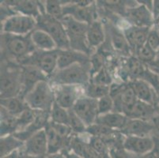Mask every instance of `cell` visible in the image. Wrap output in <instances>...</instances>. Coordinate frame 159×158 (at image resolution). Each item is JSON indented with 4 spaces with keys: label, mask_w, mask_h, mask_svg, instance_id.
<instances>
[{
    "label": "cell",
    "mask_w": 159,
    "mask_h": 158,
    "mask_svg": "<svg viewBox=\"0 0 159 158\" xmlns=\"http://www.w3.org/2000/svg\"><path fill=\"white\" fill-rule=\"evenodd\" d=\"M36 50L31 33L26 36L1 33V60L19 63Z\"/></svg>",
    "instance_id": "obj_1"
},
{
    "label": "cell",
    "mask_w": 159,
    "mask_h": 158,
    "mask_svg": "<svg viewBox=\"0 0 159 158\" xmlns=\"http://www.w3.org/2000/svg\"><path fill=\"white\" fill-rule=\"evenodd\" d=\"M1 99L21 97L22 91V68L18 63L1 60Z\"/></svg>",
    "instance_id": "obj_2"
},
{
    "label": "cell",
    "mask_w": 159,
    "mask_h": 158,
    "mask_svg": "<svg viewBox=\"0 0 159 158\" xmlns=\"http://www.w3.org/2000/svg\"><path fill=\"white\" fill-rule=\"evenodd\" d=\"M90 64H74L63 69H58L48 78L52 86L61 85L85 87L90 82Z\"/></svg>",
    "instance_id": "obj_3"
},
{
    "label": "cell",
    "mask_w": 159,
    "mask_h": 158,
    "mask_svg": "<svg viewBox=\"0 0 159 158\" xmlns=\"http://www.w3.org/2000/svg\"><path fill=\"white\" fill-rule=\"evenodd\" d=\"M68 37L70 48L91 56L93 50L87 41V29L89 25L76 21L70 16H64L61 20Z\"/></svg>",
    "instance_id": "obj_4"
},
{
    "label": "cell",
    "mask_w": 159,
    "mask_h": 158,
    "mask_svg": "<svg viewBox=\"0 0 159 158\" xmlns=\"http://www.w3.org/2000/svg\"><path fill=\"white\" fill-rule=\"evenodd\" d=\"M24 100L32 109L50 111L56 102L53 87L48 81L39 82L25 97Z\"/></svg>",
    "instance_id": "obj_5"
},
{
    "label": "cell",
    "mask_w": 159,
    "mask_h": 158,
    "mask_svg": "<svg viewBox=\"0 0 159 158\" xmlns=\"http://www.w3.org/2000/svg\"><path fill=\"white\" fill-rule=\"evenodd\" d=\"M37 29L43 30L50 35L55 40L59 50L70 49L68 37L63 23L51 16L48 15L45 12L41 13L37 19Z\"/></svg>",
    "instance_id": "obj_6"
},
{
    "label": "cell",
    "mask_w": 159,
    "mask_h": 158,
    "mask_svg": "<svg viewBox=\"0 0 159 158\" xmlns=\"http://www.w3.org/2000/svg\"><path fill=\"white\" fill-rule=\"evenodd\" d=\"M59 49L49 52L36 50L19 62L21 66H33L38 68L48 77L52 75L58 69Z\"/></svg>",
    "instance_id": "obj_7"
},
{
    "label": "cell",
    "mask_w": 159,
    "mask_h": 158,
    "mask_svg": "<svg viewBox=\"0 0 159 158\" xmlns=\"http://www.w3.org/2000/svg\"><path fill=\"white\" fill-rule=\"evenodd\" d=\"M63 16H70L88 25L98 20L96 3L92 1H70L63 3Z\"/></svg>",
    "instance_id": "obj_8"
},
{
    "label": "cell",
    "mask_w": 159,
    "mask_h": 158,
    "mask_svg": "<svg viewBox=\"0 0 159 158\" xmlns=\"http://www.w3.org/2000/svg\"><path fill=\"white\" fill-rule=\"evenodd\" d=\"M2 33L26 36L33 33L37 28V20L30 16L17 14L1 22Z\"/></svg>",
    "instance_id": "obj_9"
},
{
    "label": "cell",
    "mask_w": 159,
    "mask_h": 158,
    "mask_svg": "<svg viewBox=\"0 0 159 158\" xmlns=\"http://www.w3.org/2000/svg\"><path fill=\"white\" fill-rule=\"evenodd\" d=\"M124 17L130 25L146 28L154 27L152 11L143 4L135 3L127 7Z\"/></svg>",
    "instance_id": "obj_10"
},
{
    "label": "cell",
    "mask_w": 159,
    "mask_h": 158,
    "mask_svg": "<svg viewBox=\"0 0 159 158\" xmlns=\"http://www.w3.org/2000/svg\"><path fill=\"white\" fill-rule=\"evenodd\" d=\"M52 87L56 103L67 110L73 108L78 100L84 95V89L79 85H61Z\"/></svg>",
    "instance_id": "obj_11"
},
{
    "label": "cell",
    "mask_w": 159,
    "mask_h": 158,
    "mask_svg": "<svg viewBox=\"0 0 159 158\" xmlns=\"http://www.w3.org/2000/svg\"><path fill=\"white\" fill-rule=\"evenodd\" d=\"M75 114L83 121L86 127L95 124L98 116V100L82 95L73 107Z\"/></svg>",
    "instance_id": "obj_12"
},
{
    "label": "cell",
    "mask_w": 159,
    "mask_h": 158,
    "mask_svg": "<svg viewBox=\"0 0 159 158\" xmlns=\"http://www.w3.org/2000/svg\"><path fill=\"white\" fill-rule=\"evenodd\" d=\"M105 30L106 34H108L109 37V42L112 48L119 54L130 57L132 52L122 29H120L112 23H107L105 25Z\"/></svg>",
    "instance_id": "obj_13"
},
{
    "label": "cell",
    "mask_w": 159,
    "mask_h": 158,
    "mask_svg": "<svg viewBox=\"0 0 159 158\" xmlns=\"http://www.w3.org/2000/svg\"><path fill=\"white\" fill-rule=\"evenodd\" d=\"M123 145L128 153L134 155H143L154 149L155 142L154 136H124Z\"/></svg>",
    "instance_id": "obj_14"
},
{
    "label": "cell",
    "mask_w": 159,
    "mask_h": 158,
    "mask_svg": "<svg viewBox=\"0 0 159 158\" xmlns=\"http://www.w3.org/2000/svg\"><path fill=\"white\" fill-rule=\"evenodd\" d=\"M112 99L114 102L113 111L122 113L127 116L138 101L130 82H128L123 90Z\"/></svg>",
    "instance_id": "obj_15"
},
{
    "label": "cell",
    "mask_w": 159,
    "mask_h": 158,
    "mask_svg": "<svg viewBox=\"0 0 159 158\" xmlns=\"http://www.w3.org/2000/svg\"><path fill=\"white\" fill-rule=\"evenodd\" d=\"M22 91L20 97L23 98L40 82L48 81V77L38 68L33 66H21Z\"/></svg>",
    "instance_id": "obj_16"
},
{
    "label": "cell",
    "mask_w": 159,
    "mask_h": 158,
    "mask_svg": "<svg viewBox=\"0 0 159 158\" xmlns=\"http://www.w3.org/2000/svg\"><path fill=\"white\" fill-rule=\"evenodd\" d=\"M21 151L37 156H46L48 155V141L44 129L40 130L30 137L25 144Z\"/></svg>",
    "instance_id": "obj_17"
},
{
    "label": "cell",
    "mask_w": 159,
    "mask_h": 158,
    "mask_svg": "<svg viewBox=\"0 0 159 158\" xmlns=\"http://www.w3.org/2000/svg\"><path fill=\"white\" fill-rule=\"evenodd\" d=\"M14 10L18 14L34 17L37 19L41 14L45 12L44 3L39 1L32 0H14V1H2Z\"/></svg>",
    "instance_id": "obj_18"
},
{
    "label": "cell",
    "mask_w": 159,
    "mask_h": 158,
    "mask_svg": "<svg viewBox=\"0 0 159 158\" xmlns=\"http://www.w3.org/2000/svg\"><path fill=\"white\" fill-rule=\"evenodd\" d=\"M151 28L129 25L122 29L133 55L147 43V37Z\"/></svg>",
    "instance_id": "obj_19"
},
{
    "label": "cell",
    "mask_w": 159,
    "mask_h": 158,
    "mask_svg": "<svg viewBox=\"0 0 159 158\" xmlns=\"http://www.w3.org/2000/svg\"><path fill=\"white\" fill-rule=\"evenodd\" d=\"M156 130L157 127L153 122L128 119L125 127L120 132L124 136L146 137L150 136L151 133L156 131Z\"/></svg>",
    "instance_id": "obj_20"
},
{
    "label": "cell",
    "mask_w": 159,
    "mask_h": 158,
    "mask_svg": "<svg viewBox=\"0 0 159 158\" xmlns=\"http://www.w3.org/2000/svg\"><path fill=\"white\" fill-rule=\"evenodd\" d=\"M49 121H50V111L36 110V117L33 123L24 130L14 134V135L25 142L33 134L45 128Z\"/></svg>",
    "instance_id": "obj_21"
},
{
    "label": "cell",
    "mask_w": 159,
    "mask_h": 158,
    "mask_svg": "<svg viewBox=\"0 0 159 158\" xmlns=\"http://www.w3.org/2000/svg\"><path fill=\"white\" fill-rule=\"evenodd\" d=\"M90 57L85 53L72 50H59L58 56V69H63L74 64H90ZM57 69V70H58Z\"/></svg>",
    "instance_id": "obj_22"
},
{
    "label": "cell",
    "mask_w": 159,
    "mask_h": 158,
    "mask_svg": "<svg viewBox=\"0 0 159 158\" xmlns=\"http://www.w3.org/2000/svg\"><path fill=\"white\" fill-rule=\"evenodd\" d=\"M48 141V155L61 153L63 150H68L70 139L63 138L56 132L50 124V121L44 128Z\"/></svg>",
    "instance_id": "obj_23"
},
{
    "label": "cell",
    "mask_w": 159,
    "mask_h": 158,
    "mask_svg": "<svg viewBox=\"0 0 159 158\" xmlns=\"http://www.w3.org/2000/svg\"><path fill=\"white\" fill-rule=\"evenodd\" d=\"M157 115V106L138 100L131 108V111L128 113V117L132 120H140L154 123Z\"/></svg>",
    "instance_id": "obj_24"
},
{
    "label": "cell",
    "mask_w": 159,
    "mask_h": 158,
    "mask_svg": "<svg viewBox=\"0 0 159 158\" xmlns=\"http://www.w3.org/2000/svg\"><path fill=\"white\" fill-rule=\"evenodd\" d=\"M130 83L139 101L157 106V95L148 83L142 79H137Z\"/></svg>",
    "instance_id": "obj_25"
},
{
    "label": "cell",
    "mask_w": 159,
    "mask_h": 158,
    "mask_svg": "<svg viewBox=\"0 0 159 158\" xmlns=\"http://www.w3.org/2000/svg\"><path fill=\"white\" fill-rule=\"evenodd\" d=\"M105 37H106L105 25L102 21L96 20L88 25L87 41L92 50L103 44Z\"/></svg>",
    "instance_id": "obj_26"
},
{
    "label": "cell",
    "mask_w": 159,
    "mask_h": 158,
    "mask_svg": "<svg viewBox=\"0 0 159 158\" xmlns=\"http://www.w3.org/2000/svg\"><path fill=\"white\" fill-rule=\"evenodd\" d=\"M128 119L129 118L127 115L122 113L111 111L105 115H98L95 124H102L111 129L120 131L127 124Z\"/></svg>",
    "instance_id": "obj_27"
},
{
    "label": "cell",
    "mask_w": 159,
    "mask_h": 158,
    "mask_svg": "<svg viewBox=\"0 0 159 158\" xmlns=\"http://www.w3.org/2000/svg\"><path fill=\"white\" fill-rule=\"evenodd\" d=\"M31 39L37 50L49 52L57 49L56 43L52 37L43 30L36 29L31 33Z\"/></svg>",
    "instance_id": "obj_28"
},
{
    "label": "cell",
    "mask_w": 159,
    "mask_h": 158,
    "mask_svg": "<svg viewBox=\"0 0 159 158\" xmlns=\"http://www.w3.org/2000/svg\"><path fill=\"white\" fill-rule=\"evenodd\" d=\"M0 135L3 137L9 134H14L18 131V118L4 108H0Z\"/></svg>",
    "instance_id": "obj_29"
},
{
    "label": "cell",
    "mask_w": 159,
    "mask_h": 158,
    "mask_svg": "<svg viewBox=\"0 0 159 158\" xmlns=\"http://www.w3.org/2000/svg\"><path fill=\"white\" fill-rule=\"evenodd\" d=\"M146 66L143 63L135 56H131L128 57V60L124 64V70L125 74L129 78L131 82L140 79L142 74L145 71Z\"/></svg>",
    "instance_id": "obj_30"
},
{
    "label": "cell",
    "mask_w": 159,
    "mask_h": 158,
    "mask_svg": "<svg viewBox=\"0 0 159 158\" xmlns=\"http://www.w3.org/2000/svg\"><path fill=\"white\" fill-rule=\"evenodd\" d=\"M0 105H1V108H4L9 113L17 116L28 108V105L25 100L20 97L1 99Z\"/></svg>",
    "instance_id": "obj_31"
},
{
    "label": "cell",
    "mask_w": 159,
    "mask_h": 158,
    "mask_svg": "<svg viewBox=\"0 0 159 158\" xmlns=\"http://www.w3.org/2000/svg\"><path fill=\"white\" fill-rule=\"evenodd\" d=\"M25 142L17 138L14 134H9L0 138V155L2 156L8 155L17 150H21Z\"/></svg>",
    "instance_id": "obj_32"
},
{
    "label": "cell",
    "mask_w": 159,
    "mask_h": 158,
    "mask_svg": "<svg viewBox=\"0 0 159 158\" xmlns=\"http://www.w3.org/2000/svg\"><path fill=\"white\" fill-rule=\"evenodd\" d=\"M110 86L98 85L89 82L86 86L84 87V94L89 97L95 100H99L103 97L109 95Z\"/></svg>",
    "instance_id": "obj_33"
},
{
    "label": "cell",
    "mask_w": 159,
    "mask_h": 158,
    "mask_svg": "<svg viewBox=\"0 0 159 158\" xmlns=\"http://www.w3.org/2000/svg\"><path fill=\"white\" fill-rule=\"evenodd\" d=\"M119 130H116L111 129L106 126L102 125V124H93L92 125L86 127V134L89 136H96V137H101L103 138L112 137L115 135L117 133H119Z\"/></svg>",
    "instance_id": "obj_34"
},
{
    "label": "cell",
    "mask_w": 159,
    "mask_h": 158,
    "mask_svg": "<svg viewBox=\"0 0 159 158\" xmlns=\"http://www.w3.org/2000/svg\"><path fill=\"white\" fill-rule=\"evenodd\" d=\"M50 121L56 124H66L69 123V110L60 106L55 102L50 111Z\"/></svg>",
    "instance_id": "obj_35"
},
{
    "label": "cell",
    "mask_w": 159,
    "mask_h": 158,
    "mask_svg": "<svg viewBox=\"0 0 159 158\" xmlns=\"http://www.w3.org/2000/svg\"><path fill=\"white\" fill-rule=\"evenodd\" d=\"M44 8H45L46 14L56 19L61 21L64 17L63 11V3L61 1L48 0L44 2Z\"/></svg>",
    "instance_id": "obj_36"
},
{
    "label": "cell",
    "mask_w": 159,
    "mask_h": 158,
    "mask_svg": "<svg viewBox=\"0 0 159 158\" xmlns=\"http://www.w3.org/2000/svg\"><path fill=\"white\" fill-rule=\"evenodd\" d=\"M157 53L155 51L153 50L150 46L146 43L142 47H140L136 52L135 56L141 61L142 63H144L146 66H148L151 63H153L157 56Z\"/></svg>",
    "instance_id": "obj_37"
},
{
    "label": "cell",
    "mask_w": 159,
    "mask_h": 158,
    "mask_svg": "<svg viewBox=\"0 0 159 158\" xmlns=\"http://www.w3.org/2000/svg\"><path fill=\"white\" fill-rule=\"evenodd\" d=\"M68 126L71 128L75 134H86V126L82 120L75 114L73 109H69V123Z\"/></svg>",
    "instance_id": "obj_38"
},
{
    "label": "cell",
    "mask_w": 159,
    "mask_h": 158,
    "mask_svg": "<svg viewBox=\"0 0 159 158\" xmlns=\"http://www.w3.org/2000/svg\"><path fill=\"white\" fill-rule=\"evenodd\" d=\"M88 143L98 154L109 153L110 148H109V146H108L106 140L103 138L89 135Z\"/></svg>",
    "instance_id": "obj_39"
},
{
    "label": "cell",
    "mask_w": 159,
    "mask_h": 158,
    "mask_svg": "<svg viewBox=\"0 0 159 158\" xmlns=\"http://www.w3.org/2000/svg\"><path fill=\"white\" fill-rule=\"evenodd\" d=\"M124 138L123 135L110 147L109 154L111 158H131V153H128L124 147Z\"/></svg>",
    "instance_id": "obj_40"
},
{
    "label": "cell",
    "mask_w": 159,
    "mask_h": 158,
    "mask_svg": "<svg viewBox=\"0 0 159 158\" xmlns=\"http://www.w3.org/2000/svg\"><path fill=\"white\" fill-rule=\"evenodd\" d=\"M90 82L95 84H98V85H106V86H110L113 83L111 74L109 73V71L105 66L102 68L98 73L91 77Z\"/></svg>",
    "instance_id": "obj_41"
},
{
    "label": "cell",
    "mask_w": 159,
    "mask_h": 158,
    "mask_svg": "<svg viewBox=\"0 0 159 158\" xmlns=\"http://www.w3.org/2000/svg\"><path fill=\"white\" fill-rule=\"evenodd\" d=\"M36 117V110L32 109L28 106L22 113L18 115V131L24 130L32 124Z\"/></svg>",
    "instance_id": "obj_42"
},
{
    "label": "cell",
    "mask_w": 159,
    "mask_h": 158,
    "mask_svg": "<svg viewBox=\"0 0 159 158\" xmlns=\"http://www.w3.org/2000/svg\"><path fill=\"white\" fill-rule=\"evenodd\" d=\"M140 79L145 81L147 83H148L150 86L152 87L153 89L155 91L157 95L159 94V74L154 72L153 70L148 68L147 66L145 71L142 74Z\"/></svg>",
    "instance_id": "obj_43"
},
{
    "label": "cell",
    "mask_w": 159,
    "mask_h": 158,
    "mask_svg": "<svg viewBox=\"0 0 159 158\" xmlns=\"http://www.w3.org/2000/svg\"><path fill=\"white\" fill-rule=\"evenodd\" d=\"M113 99L111 97L110 95H107L102 97L101 99L98 100V115H105L107 113L113 111Z\"/></svg>",
    "instance_id": "obj_44"
},
{
    "label": "cell",
    "mask_w": 159,
    "mask_h": 158,
    "mask_svg": "<svg viewBox=\"0 0 159 158\" xmlns=\"http://www.w3.org/2000/svg\"><path fill=\"white\" fill-rule=\"evenodd\" d=\"M147 43L156 52L159 51V31L155 28L150 29L147 37Z\"/></svg>",
    "instance_id": "obj_45"
},
{
    "label": "cell",
    "mask_w": 159,
    "mask_h": 158,
    "mask_svg": "<svg viewBox=\"0 0 159 158\" xmlns=\"http://www.w3.org/2000/svg\"><path fill=\"white\" fill-rule=\"evenodd\" d=\"M155 146L152 150L143 155L131 154V158H159V136L158 134L154 135Z\"/></svg>",
    "instance_id": "obj_46"
},
{
    "label": "cell",
    "mask_w": 159,
    "mask_h": 158,
    "mask_svg": "<svg viewBox=\"0 0 159 158\" xmlns=\"http://www.w3.org/2000/svg\"><path fill=\"white\" fill-rule=\"evenodd\" d=\"M148 68H150L151 70H153L154 72L157 73V74H159V51L157 53V56H156L155 59L153 63H151L150 64H149Z\"/></svg>",
    "instance_id": "obj_47"
},
{
    "label": "cell",
    "mask_w": 159,
    "mask_h": 158,
    "mask_svg": "<svg viewBox=\"0 0 159 158\" xmlns=\"http://www.w3.org/2000/svg\"><path fill=\"white\" fill-rule=\"evenodd\" d=\"M61 153H63V155L66 156V158H82V156L76 154V153H74V152L71 151V150H63V152H61Z\"/></svg>",
    "instance_id": "obj_48"
},
{
    "label": "cell",
    "mask_w": 159,
    "mask_h": 158,
    "mask_svg": "<svg viewBox=\"0 0 159 158\" xmlns=\"http://www.w3.org/2000/svg\"><path fill=\"white\" fill-rule=\"evenodd\" d=\"M46 156H33V155L27 154V153H24V152L20 150V155L18 158H45Z\"/></svg>",
    "instance_id": "obj_49"
},
{
    "label": "cell",
    "mask_w": 159,
    "mask_h": 158,
    "mask_svg": "<svg viewBox=\"0 0 159 158\" xmlns=\"http://www.w3.org/2000/svg\"><path fill=\"white\" fill-rule=\"evenodd\" d=\"M157 117L155 118V120H154V124H155V126L157 128H159V94L157 95Z\"/></svg>",
    "instance_id": "obj_50"
},
{
    "label": "cell",
    "mask_w": 159,
    "mask_h": 158,
    "mask_svg": "<svg viewBox=\"0 0 159 158\" xmlns=\"http://www.w3.org/2000/svg\"><path fill=\"white\" fill-rule=\"evenodd\" d=\"M20 155V150H17V151H14L13 153H10L8 155H6V156H2L1 158H18Z\"/></svg>",
    "instance_id": "obj_51"
},
{
    "label": "cell",
    "mask_w": 159,
    "mask_h": 158,
    "mask_svg": "<svg viewBox=\"0 0 159 158\" xmlns=\"http://www.w3.org/2000/svg\"><path fill=\"white\" fill-rule=\"evenodd\" d=\"M45 158H66V156L63 155V153H54V154L47 155Z\"/></svg>",
    "instance_id": "obj_52"
},
{
    "label": "cell",
    "mask_w": 159,
    "mask_h": 158,
    "mask_svg": "<svg viewBox=\"0 0 159 158\" xmlns=\"http://www.w3.org/2000/svg\"><path fill=\"white\" fill-rule=\"evenodd\" d=\"M156 132H157V134H158V136H159V128H157V130H156Z\"/></svg>",
    "instance_id": "obj_53"
},
{
    "label": "cell",
    "mask_w": 159,
    "mask_h": 158,
    "mask_svg": "<svg viewBox=\"0 0 159 158\" xmlns=\"http://www.w3.org/2000/svg\"><path fill=\"white\" fill-rule=\"evenodd\" d=\"M158 31H159V29H158Z\"/></svg>",
    "instance_id": "obj_54"
}]
</instances>
